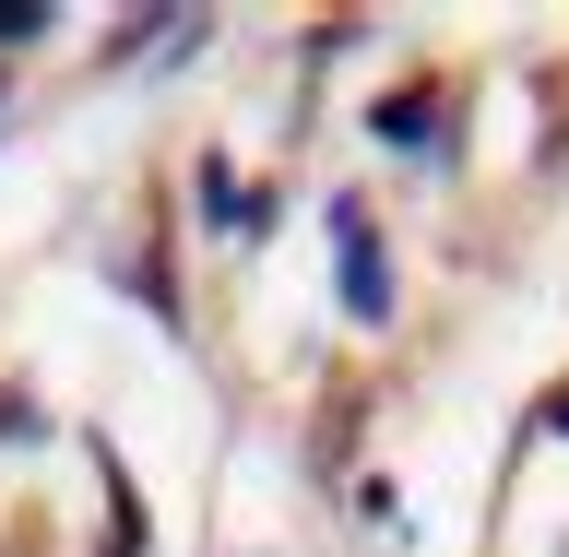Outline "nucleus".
<instances>
[{"mask_svg": "<svg viewBox=\"0 0 569 557\" xmlns=\"http://www.w3.org/2000/svg\"><path fill=\"white\" fill-rule=\"evenodd\" d=\"M332 238H345V309H356V320H391V273H380V238H368V213L332 202Z\"/></svg>", "mask_w": 569, "mask_h": 557, "instance_id": "nucleus-1", "label": "nucleus"}, {"mask_svg": "<svg viewBox=\"0 0 569 557\" xmlns=\"http://www.w3.org/2000/svg\"><path fill=\"white\" fill-rule=\"evenodd\" d=\"M546 427H558V439H569V391H558V404H546Z\"/></svg>", "mask_w": 569, "mask_h": 557, "instance_id": "nucleus-4", "label": "nucleus"}, {"mask_svg": "<svg viewBox=\"0 0 569 557\" xmlns=\"http://www.w3.org/2000/svg\"><path fill=\"white\" fill-rule=\"evenodd\" d=\"M427 131H439V107H427V96H380V142H427Z\"/></svg>", "mask_w": 569, "mask_h": 557, "instance_id": "nucleus-2", "label": "nucleus"}, {"mask_svg": "<svg viewBox=\"0 0 569 557\" xmlns=\"http://www.w3.org/2000/svg\"><path fill=\"white\" fill-rule=\"evenodd\" d=\"M36 24H48L36 0H0V48H12V36H36Z\"/></svg>", "mask_w": 569, "mask_h": 557, "instance_id": "nucleus-3", "label": "nucleus"}]
</instances>
